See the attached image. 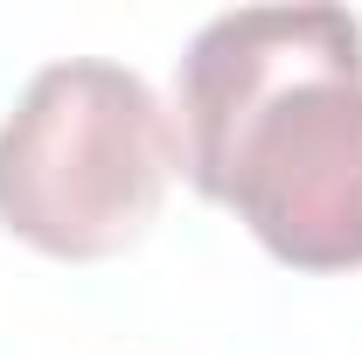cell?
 Wrapping results in <instances>:
<instances>
[{
	"instance_id": "1",
	"label": "cell",
	"mask_w": 362,
	"mask_h": 355,
	"mask_svg": "<svg viewBox=\"0 0 362 355\" xmlns=\"http://www.w3.org/2000/svg\"><path fill=\"white\" fill-rule=\"evenodd\" d=\"M181 175L279 265H362V21L341 7L216 14L181 56Z\"/></svg>"
},
{
	"instance_id": "2",
	"label": "cell",
	"mask_w": 362,
	"mask_h": 355,
	"mask_svg": "<svg viewBox=\"0 0 362 355\" xmlns=\"http://www.w3.org/2000/svg\"><path fill=\"white\" fill-rule=\"evenodd\" d=\"M175 175L181 126L139 70L105 56L35 70L0 119V223L49 258L126 251Z\"/></svg>"
}]
</instances>
